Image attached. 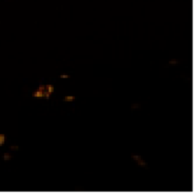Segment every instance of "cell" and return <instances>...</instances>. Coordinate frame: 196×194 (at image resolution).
Instances as JSON below:
<instances>
[{
	"label": "cell",
	"instance_id": "2",
	"mask_svg": "<svg viewBox=\"0 0 196 194\" xmlns=\"http://www.w3.org/2000/svg\"><path fill=\"white\" fill-rule=\"evenodd\" d=\"M68 75H66V74H63V75H61V78H68Z\"/></svg>",
	"mask_w": 196,
	"mask_h": 194
},
{
	"label": "cell",
	"instance_id": "1",
	"mask_svg": "<svg viewBox=\"0 0 196 194\" xmlns=\"http://www.w3.org/2000/svg\"><path fill=\"white\" fill-rule=\"evenodd\" d=\"M75 99V97H74V96H67V97H64V101H74V100Z\"/></svg>",
	"mask_w": 196,
	"mask_h": 194
}]
</instances>
